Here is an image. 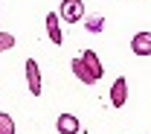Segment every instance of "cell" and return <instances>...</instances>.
I'll return each mask as SVG.
<instances>
[{
	"label": "cell",
	"instance_id": "ba28073f",
	"mask_svg": "<svg viewBox=\"0 0 151 134\" xmlns=\"http://www.w3.org/2000/svg\"><path fill=\"white\" fill-rule=\"evenodd\" d=\"M47 35H50L52 44H61V41H64L61 29H58V15H55V12H50V15H47Z\"/></svg>",
	"mask_w": 151,
	"mask_h": 134
},
{
	"label": "cell",
	"instance_id": "6da1fadb",
	"mask_svg": "<svg viewBox=\"0 0 151 134\" xmlns=\"http://www.w3.org/2000/svg\"><path fill=\"white\" fill-rule=\"evenodd\" d=\"M58 15H61V20L78 23V20L84 18V3H81V0H61V6H58Z\"/></svg>",
	"mask_w": 151,
	"mask_h": 134
},
{
	"label": "cell",
	"instance_id": "52a82bcc",
	"mask_svg": "<svg viewBox=\"0 0 151 134\" xmlns=\"http://www.w3.org/2000/svg\"><path fill=\"white\" fill-rule=\"evenodd\" d=\"M81 58H84V64L90 67V73L96 76V82H99V79H102V73H105V67H102V61H99V56H96L93 50H84V53H81Z\"/></svg>",
	"mask_w": 151,
	"mask_h": 134
},
{
	"label": "cell",
	"instance_id": "7a4b0ae2",
	"mask_svg": "<svg viewBox=\"0 0 151 134\" xmlns=\"http://www.w3.org/2000/svg\"><path fill=\"white\" fill-rule=\"evenodd\" d=\"M125 102H128V79L119 76L111 88V105L113 108H125Z\"/></svg>",
	"mask_w": 151,
	"mask_h": 134
},
{
	"label": "cell",
	"instance_id": "30bf717a",
	"mask_svg": "<svg viewBox=\"0 0 151 134\" xmlns=\"http://www.w3.org/2000/svg\"><path fill=\"white\" fill-rule=\"evenodd\" d=\"M15 47V35L12 32H0V53L3 50H12Z\"/></svg>",
	"mask_w": 151,
	"mask_h": 134
},
{
	"label": "cell",
	"instance_id": "3957f363",
	"mask_svg": "<svg viewBox=\"0 0 151 134\" xmlns=\"http://www.w3.org/2000/svg\"><path fill=\"white\" fill-rule=\"evenodd\" d=\"M26 85L32 96H41V70H38L35 58H26Z\"/></svg>",
	"mask_w": 151,
	"mask_h": 134
},
{
	"label": "cell",
	"instance_id": "9c48e42d",
	"mask_svg": "<svg viewBox=\"0 0 151 134\" xmlns=\"http://www.w3.org/2000/svg\"><path fill=\"white\" fill-rule=\"evenodd\" d=\"M0 134H15V120L9 114H0Z\"/></svg>",
	"mask_w": 151,
	"mask_h": 134
},
{
	"label": "cell",
	"instance_id": "277c9868",
	"mask_svg": "<svg viewBox=\"0 0 151 134\" xmlns=\"http://www.w3.org/2000/svg\"><path fill=\"white\" fill-rule=\"evenodd\" d=\"M55 128H58V134H78L81 131V122H78L76 114H58Z\"/></svg>",
	"mask_w": 151,
	"mask_h": 134
},
{
	"label": "cell",
	"instance_id": "8992f818",
	"mask_svg": "<svg viewBox=\"0 0 151 134\" xmlns=\"http://www.w3.org/2000/svg\"><path fill=\"white\" fill-rule=\"evenodd\" d=\"M70 67H73L76 79H81L84 85H93V82H96V76L90 73V67L84 64V58H81V56H78V58H73V64H70Z\"/></svg>",
	"mask_w": 151,
	"mask_h": 134
},
{
	"label": "cell",
	"instance_id": "5b68a950",
	"mask_svg": "<svg viewBox=\"0 0 151 134\" xmlns=\"http://www.w3.org/2000/svg\"><path fill=\"white\" fill-rule=\"evenodd\" d=\"M134 56H151V32H137L131 41Z\"/></svg>",
	"mask_w": 151,
	"mask_h": 134
},
{
	"label": "cell",
	"instance_id": "8fae6325",
	"mask_svg": "<svg viewBox=\"0 0 151 134\" xmlns=\"http://www.w3.org/2000/svg\"><path fill=\"white\" fill-rule=\"evenodd\" d=\"M87 29L90 32H102V18H90L87 20Z\"/></svg>",
	"mask_w": 151,
	"mask_h": 134
}]
</instances>
